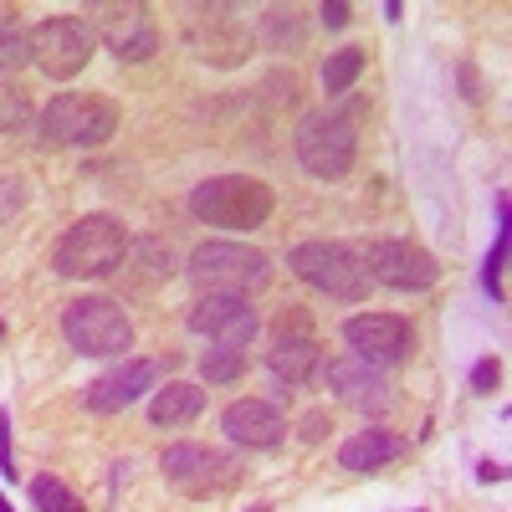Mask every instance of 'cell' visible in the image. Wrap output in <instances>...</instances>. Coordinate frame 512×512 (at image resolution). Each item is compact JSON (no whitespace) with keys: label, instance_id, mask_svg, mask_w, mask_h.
Here are the masks:
<instances>
[{"label":"cell","instance_id":"obj_1","mask_svg":"<svg viewBox=\"0 0 512 512\" xmlns=\"http://www.w3.org/2000/svg\"><path fill=\"white\" fill-rule=\"evenodd\" d=\"M369 113V98H349V108H318L297 123V164L313 180H344L359 154V118Z\"/></svg>","mask_w":512,"mask_h":512},{"label":"cell","instance_id":"obj_2","mask_svg":"<svg viewBox=\"0 0 512 512\" xmlns=\"http://www.w3.org/2000/svg\"><path fill=\"white\" fill-rule=\"evenodd\" d=\"M128 256V226L118 216H82L77 226L62 231L57 251H52V267L72 282H93L123 267Z\"/></svg>","mask_w":512,"mask_h":512},{"label":"cell","instance_id":"obj_3","mask_svg":"<svg viewBox=\"0 0 512 512\" xmlns=\"http://www.w3.org/2000/svg\"><path fill=\"white\" fill-rule=\"evenodd\" d=\"M118 128V108L103 93H57L36 118L41 144L52 149H98L113 139Z\"/></svg>","mask_w":512,"mask_h":512},{"label":"cell","instance_id":"obj_4","mask_svg":"<svg viewBox=\"0 0 512 512\" xmlns=\"http://www.w3.org/2000/svg\"><path fill=\"white\" fill-rule=\"evenodd\" d=\"M272 185H262L256 175H216L195 185L190 195V210L205 221V226H221V231H256L267 226L272 216Z\"/></svg>","mask_w":512,"mask_h":512},{"label":"cell","instance_id":"obj_5","mask_svg":"<svg viewBox=\"0 0 512 512\" xmlns=\"http://www.w3.org/2000/svg\"><path fill=\"white\" fill-rule=\"evenodd\" d=\"M287 267L303 277L308 287L338 297V303H364L369 287H374L364 262H359V251L344 246V241H303V246H292Z\"/></svg>","mask_w":512,"mask_h":512},{"label":"cell","instance_id":"obj_6","mask_svg":"<svg viewBox=\"0 0 512 512\" xmlns=\"http://www.w3.org/2000/svg\"><path fill=\"white\" fill-rule=\"evenodd\" d=\"M267 277H272L267 251L241 246V241H205L190 256V282L200 292H236V297H246L256 287H267Z\"/></svg>","mask_w":512,"mask_h":512},{"label":"cell","instance_id":"obj_7","mask_svg":"<svg viewBox=\"0 0 512 512\" xmlns=\"http://www.w3.org/2000/svg\"><path fill=\"white\" fill-rule=\"evenodd\" d=\"M62 338L77 354L113 359L134 344V323H128V313L113 297H77V303L62 308Z\"/></svg>","mask_w":512,"mask_h":512},{"label":"cell","instance_id":"obj_8","mask_svg":"<svg viewBox=\"0 0 512 512\" xmlns=\"http://www.w3.org/2000/svg\"><path fill=\"white\" fill-rule=\"evenodd\" d=\"M93 47H98L93 21H82V16H47L31 31V67H41L52 82H67V77H77L82 67L93 62Z\"/></svg>","mask_w":512,"mask_h":512},{"label":"cell","instance_id":"obj_9","mask_svg":"<svg viewBox=\"0 0 512 512\" xmlns=\"http://www.w3.org/2000/svg\"><path fill=\"white\" fill-rule=\"evenodd\" d=\"M185 47L205 67H241L251 57V31L236 21V6H190L185 11Z\"/></svg>","mask_w":512,"mask_h":512},{"label":"cell","instance_id":"obj_10","mask_svg":"<svg viewBox=\"0 0 512 512\" xmlns=\"http://www.w3.org/2000/svg\"><path fill=\"white\" fill-rule=\"evenodd\" d=\"M359 262H364L369 282L395 287V292H431L441 282L436 256L425 246H415V241H369L359 251Z\"/></svg>","mask_w":512,"mask_h":512},{"label":"cell","instance_id":"obj_11","mask_svg":"<svg viewBox=\"0 0 512 512\" xmlns=\"http://www.w3.org/2000/svg\"><path fill=\"white\" fill-rule=\"evenodd\" d=\"M164 477L175 492L185 497H221L226 487H236V461L216 446H200V441H180L164 451Z\"/></svg>","mask_w":512,"mask_h":512},{"label":"cell","instance_id":"obj_12","mask_svg":"<svg viewBox=\"0 0 512 512\" xmlns=\"http://www.w3.org/2000/svg\"><path fill=\"white\" fill-rule=\"evenodd\" d=\"M93 31H98V41L118 62H149L159 52L154 11L139 6V0H123V6H93Z\"/></svg>","mask_w":512,"mask_h":512},{"label":"cell","instance_id":"obj_13","mask_svg":"<svg viewBox=\"0 0 512 512\" xmlns=\"http://www.w3.org/2000/svg\"><path fill=\"white\" fill-rule=\"evenodd\" d=\"M344 344L354 349V359H364L369 369H390L405 364L415 349V328L395 313H359L344 323Z\"/></svg>","mask_w":512,"mask_h":512},{"label":"cell","instance_id":"obj_14","mask_svg":"<svg viewBox=\"0 0 512 512\" xmlns=\"http://www.w3.org/2000/svg\"><path fill=\"white\" fill-rule=\"evenodd\" d=\"M190 328L205 333L210 344H221V349H246L256 338V328H262V318H256V308L236 292H205L190 308Z\"/></svg>","mask_w":512,"mask_h":512},{"label":"cell","instance_id":"obj_15","mask_svg":"<svg viewBox=\"0 0 512 512\" xmlns=\"http://www.w3.org/2000/svg\"><path fill=\"white\" fill-rule=\"evenodd\" d=\"M154 374H159L154 359H123V364H113L108 374H98L82 400H88L93 415H118V410L139 405V400L154 390Z\"/></svg>","mask_w":512,"mask_h":512},{"label":"cell","instance_id":"obj_16","mask_svg":"<svg viewBox=\"0 0 512 512\" xmlns=\"http://www.w3.org/2000/svg\"><path fill=\"white\" fill-rule=\"evenodd\" d=\"M328 384H333V395L344 400L349 410H359V415H384L395 405V384L384 379L379 369H369L364 359H333L328 364Z\"/></svg>","mask_w":512,"mask_h":512},{"label":"cell","instance_id":"obj_17","mask_svg":"<svg viewBox=\"0 0 512 512\" xmlns=\"http://www.w3.org/2000/svg\"><path fill=\"white\" fill-rule=\"evenodd\" d=\"M221 431H226L236 446H246V451H272V446H282V436H287V420H282V410H277L272 400H236V405H226V415H221Z\"/></svg>","mask_w":512,"mask_h":512},{"label":"cell","instance_id":"obj_18","mask_svg":"<svg viewBox=\"0 0 512 512\" xmlns=\"http://www.w3.org/2000/svg\"><path fill=\"white\" fill-rule=\"evenodd\" d=\"M405 456V436L395 431H359L338 446V466L344 472H379V466H390Z\"/></svg>","mask_w":512,"mask_h":512},{"label":"cell","instance_id":"obj_19","mask_svg":"<svg viewBox=\"0 0 512 512\" xmlns=\"http://www.w3.org/2000/svg\"><path fill=\"white\" fill-rule=\"evenodd\" d=\"M323 364V349L313 344V338H277V344L267 349V369L282 379V384H308Z\"/></svg>","mask_w":512,"mask_h":512},{"label":"cell","instance_id":"obj_20","mask_svg":"<svg viewBox=\"0 0 512 512\" xmlns=\"http://www.w3.org/2000/svg\"><path fill=\"white\" fill-rule=\"evenodd\" d=\"M200 410H205V390H195V384H180V379L149 395V420L164 425V431H175V425H190Z\"/></svg>","mask_w":512,"mask_h":512},{"label":"cell","instance_id":"obj_21","mask_svg":"<svg viewBox=\"0 0 512 512\" xmlns=\"http://www.w3.org/2000/svg\"><path fill=\"white\" fill-rule=\"evenodd\" d=\"M31 67V31L21 26L16 6H0V77Z\"/></svg>","mask_w":512,"mask_h":512},{"label":"cell","instance_id":"obj_22","mask_svg":"<svg viewBox=\"0 0 512 512\" xmlns=\"http://www.w3.org/2000/svg\"><path fill=\"white\" fill-rule=\"evenodd\" d=\"M359 72H364V52L359 47H344V52H333L328 62H323V93H349L354 82H359Z\"/></svg>","mask_w":512,"mask_h":512},{"label":"cell","instance_id":"obj_23","mask_svg":"<svg viewBox=\"0 0 512 512\" xmlns=\"http://www.w3.org/2000/svg\"><path fill=\"white\" fill-rule=\"evenodd\" d=\"M200 374H205V384H236L241 374H246V349H205L200 354Z\"/></svg>","mask_w":512,"mask_h":512},{"label":"cell","instance_id":"obj_24","mask_svg":"<svg viewBox=\"0 0 512 512\" xmlns=\"http://www.w3.org/2000/svg\"><path fill=\"white\" fill-rule=\"evenodd\" d=\"M31 502H36V512H88L82 497L72 487H62L57 477H36L31 482Z\"/></svg>","mask_w":512,"mask_h":512},{"label":"cell","instance_id":"obj_25","mask_svg":"<svg viewBox=\"0 0 512 512\" xmlns=\"http://www.w3.org/2000/svg\"><path fill=\"white\" fill-rule=\"evenodd\" d=\"M31 123V98L16 88V82L0 77V134H16V128Z\"/></svg>","mask_w":512,"mask_h":512},{"label":"cell","instance_id":"obj_26","mask_svg":"<svg viewBox=\"0 0 512 512\" xmlns=\"http://www.w3.org/2000/svg\"><path fill=\"white\" fill-rule=\"evenodd\" d=\"M267 36H272V47H282V41H292V47H297V41H303V31H297L292 21H297V11L287 6V11H267Z\"/></svg>","mask_w":512,"mask_h":512},{"label":"cell","instance_id":"obj_27","mask_svg":"<svg viewBox=\"0 0 512 512\" xmlns=\"http://www.w3.org/2000/svg\"><path fill=\"white\" fill-rule=\"evenodd\" d=\"M502 262H507V231L497 236V246H492V256H487V272H482V282L492 287V297H502Z\"/></svg>","mask_w":512,"mask_h":512},{"label":"cell","instance_id":"obj_28","mask_svg":"<svg viewBox=\"0 0 512 512\" xmlns=\"http://www.w3.org/2000/svg\"><path fill=\"white\" fill-rule=\"evenodd\" d=\"M0 477H21L11 456V415H0Z\"/></svg>","mask_w":512,"mask_h":512},{"label":"cell","instance_id":"obj_29","mask_svg":"<svg viewBox=\"0 0 512 512\" xmlns=\"http://www.w3.org/2000/svg\"><path fill=\"white\" fill-rule=\"evenodd\" d=\"M497 374H502V369H497V359H482V364L472 369V390H477V395H487L492 384H497Z\"/></svg>","mask_w":512,"mask_h":512},{"label":"cell","instance_id":"obj_30","mask_svg":"<svg viewBox=\"0 0 512 512\" xmlns=\"http://www.w3.org/2000/svg\"><path fill=\"white\" fill-rule=\"evenodd\" d=\"M318 16H323V26H328V31H344V26H349V16H354V11H349V6H344V0H333V6H323V11H318Z\"/></svg>","mask_w":512,"mask_h":512},{"label":"cell","instance_id":"obj_31","mask_svg":"<svg viewBox=\"0 0 512 512\" xmlns=\"http://www.w3.org/2000/svg\"><path fill=\"white\" fill-rule=\"evenodd\" d=\"M477 477H482V482H502L507 472H502V466H497V461H482V466H477Z\"/></svg>","mask_w":512,"mask_h":512},{"label":"cell","instance_id":"obj_32","mask_svg":"<svg viewBox=\"0 0 512 512\" xmlns=\"http://www.w3.org/2000/svg\"><path fill=\"white\" fill-rule=\"evenodd\" d=\"M303 436H308V441H318V436H323V415H308V431H303Z\"/></svg>","mask_w":512,"mask_h":512},{"label":"cell","instance_id":"obj_33","mask_svg":"<svg viewBox=\"0 0 512 512\" xmlns=\"http://www.w3.org/2000/svg\"><path fill=\"white\" fill-rule=\"evenodd\" d=\"M0 512H16V507H11V502H6V497H0Z\"/></svg>","mask_w":512,"mask_h":512},{"label":"cell","instance_id":"obj_34","mask_svg":"<svg viewBox=\"0 0 512 512\" xmlns=\"http://www.w3.org/2000/svg\"><path fill=\"white\" fill-rule=\"evenodd\" d=\"M251 512H272V507H251Z\"/></svg>","mask_w":512,"mask_h":512}]
</instances>
